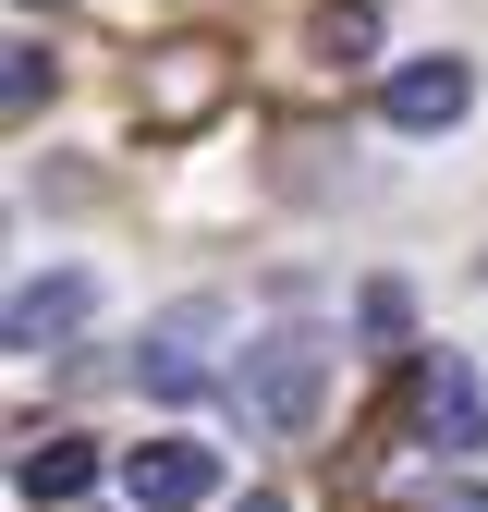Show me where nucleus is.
<instances>
[{"instance_id":"nucleus-1","label":"nucleus","mask_w":488,"mask_h":512,"mask_svg":"<svg viewBox=\"0 0 488 512\" xmlns=\"http://www.w3.org/2000/svg\"><path fill=\"white\" fill-rule=\"evenodd\" d=\"M232 403H244V427H257V439H305V427H318V403H330V342H318V330L244 342Z\"/></svg>"},{"instance_id":"nucleus-2","label":"nucleus","mask_w":488,"mask_h":512,"mask_svg":"<svg viewBox=\"0 0 488 512\" xmlns=\"http://www.w3.org/2000/svg\"><path fill=\"white\" fill-rule=\"evenodd\" d=\"M220 330H232V317H220L208 293H196V305H171V317H159V330L135 342V378H147V391H159V403H196V391H208V378H220V366H208V342H220Z\"/></svg>"},{"instance_id":"nucleus-3","label":"nucleus","mask_w":488,"mask_h":512,"mask_svg":"<svg viewBox=\"0 0 488 512\" xmlns=\"http://www.w3.org/2000/svg\"><path fill=\"white\" fill-rule=\"evenodd\" d=\"M379 110L403 122V135H452V122L476 110V61H464V49H427V61H391Z\"/></svg>"},{"instance_id":"nucleus-4","label":"nucleus","mask_w":488,"mask_h":512,"mask_svg":"<svg viewBox=\"0 0 488 512\" xmlns=\"http://www.w3.org/2000/svg\"><path fill=\"white\" fill-rule=\"evenodd\" d=\"M220 49L208 37H183V49H159V74H147V135H196V122L220 110Z\"/></svg>"},{"instance_id":"nucleus-5","label":"nucleus","mask_w":488,"mask_h":512,"mask_svg":"<svg viewBox=\"0 0 488 512\" xmlns=\"http://www.w3.org/2000/svg\"><path fill=\"white\" fill-rule=\"evenodd\" d=\"M415 427L452 439V452H488V391L464 354H415Z\"/></svg>"},{"instance_id":"nucleus-6","label":"nucleus","mask_w":488,"mask_h":512,"mask_svg":"<svg viewBox=\"0 0 488 512\" xmlns=\"http://www.w3.org/2000/svg\"><path fill=\"white\" fill-rule=\"evenodd\" d=\"M220 488V464L196 452V439H147V452H122V500L135 512H196Z\"/></svg>"},{"instance_id":"nucleus-7","label":"nucleus","mask_w":488,"mask_h":512,"mask_svg":"<svg viewBox=\"0 0 488 512\" xmlns=\"http://www.w3.org/2000/svg\"><path fill=\"white\" fill-rule=\"evenodd\" d=\"M86 305H98V281H86V269L13 281V354H49V342H74V330H86Z\"/></svg>"},{"instance_id":"nucleus-8","label":"nucleus","mask_w":488,"mask_h":512,"mask_svg":"<svg viewBox=\"0 0 488 512\" xmlns=\"http://www.w3.org/2000/svg\"><path fill=\"white\" fill-rule=\"evenodd\" d=\"M13 488H25V500H86V488H98V439H74V427H49V439H25V464H13Z\"/></svg>"},{"instance_id":"nucleus-9","label":"nucleus","mask_w":488,"mask_h":512,"mask_svg":"<svg viewBox=\"0 0 488 512\" xmlns=\"http://www.w3.org/2000/svg\"><path fill=\"white\" fill-rule=\"evenodd\" d=\"M37 98H49V49H13V61H0V110L37 122Z\"/></svg>"},{"instance_id":"nucleus-10","label":"nucleus","mask_w":488,"mask_h":512,"mask_svg":"<svg viewBox=\"0 0 488 512\" xmlns=\"http://www.w3.org/2000/svg\"><path fill=\"white\" fill-rule=\"evenodd\" d=\"M354 317H366V342H403V330H415V305H403V281H366V305H354Z\"/></svg>"},{"instance_id":"nucleus-11","label":"nucleus","mask_w":488,"mask_h":512,"mask_svg":"<svg viewBox=\"0 0 488 512\" xmlns=\"http://www.w3.org/2000/svg\"><path fill=\"white\" fill-rule=\"evenodd\" d=\"M427 512H488V476H464V488H440Z\"/></svg>"},{"instance_id":"nucleus-12","label":"nucleus","mask_w":488,"mask_h":512,"mask_svg":"<svg viewBox=\"0 0 488 512\" xmlns=\"http://www.w3.org/2000/svg\"><path fill=\"white\" fill-rule=\"evenodd\" d=\"M232 512H281V500H269V488H257V500H232Z\"/></svg>"},{"instance_id":"nucleus-13","label":"nucleus","mask_w":488,"mask_h":512,"mask_svg":"<svg viewBox=\"0 0 488 512\" xmlns=\"http://www.w3.org/2000/svg\"><path fill=\"white\" fill-rule=\"evenodd\" d=\"M25 13H37V0H25Z\"/></svg>"}]
</instances>
